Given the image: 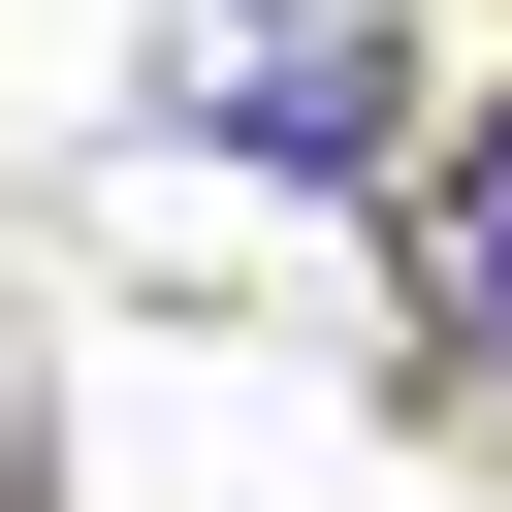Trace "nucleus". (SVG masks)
<instances>
[{
  "mask_svg": "<svg viewBox=\"0 0 512 512\" xmlns=\"http://www.w3.org/2000/svg\"><path fill=\"white\" fill-rule=\"evenodd\" d=\"M416 320H448V384H512V128H416Z\"/></svg>",
  "mask_w": 512,
  "mask_h": 512,
  "instance_id": "obj_2",
  "label": "nucleus"
},
{
  "mask_svg": "<svg viewBox=\"0 0 512 512\" xmlns=\"http://www.w3.org/2000/svg\"><path fill=\"white\" fill-rule=\"evenodd\" d=\"M160 128L352 192V160H384V0H192V32H160Z\"/></svg>",
  "mask_w": 512,
  "mask_h": 512,
  "instance_id": "obj_1",
  "label": "nucleus"
}]
</instances>
